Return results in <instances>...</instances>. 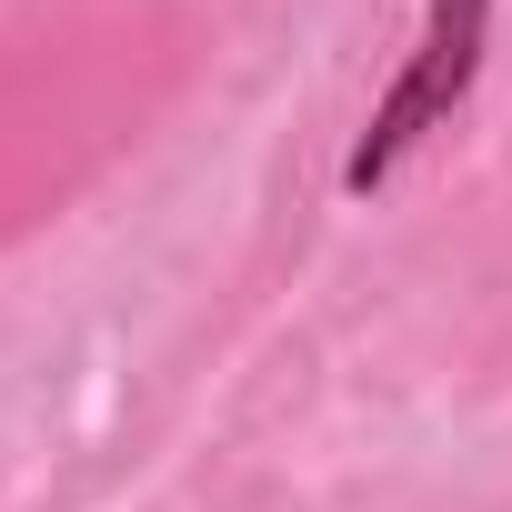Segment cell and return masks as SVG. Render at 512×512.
Wrapping results in <instances>:
<instances>
[{
	"mask_svg": "<svg viewBox=\"0 0 512 512\" xmlns=\"http://www.w3.org/2000/svg\"><path fill=\"white\" fill-rule=\"evenodd\" d=\"M482 41H492V0H432V11H422V41H412V61H402V81L382 91L372 131H362L352 161H342V191H382V181L462 111V91H472V71H482Z\"/></svg>",
	"mask_w": 512,
	"mask_h": 512,
	"instance_id": "obj_1",
	"label": "cell"
}]
</instances>
